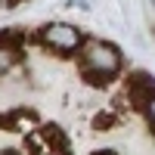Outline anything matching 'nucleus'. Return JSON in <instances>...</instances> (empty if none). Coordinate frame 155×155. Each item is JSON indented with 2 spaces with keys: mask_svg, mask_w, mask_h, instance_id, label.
Here are the masks:
<instances>
[{
  "mask_svg": "<svg viewBox=\"0 0 155 155\" xmlns=\"http://www.w3.org/2000/svg\"><path fill=\"white\" fill-rule=\"evenodd\" d=\"M143 112H146V121H149V127H152V130H155V96L146 102V106H143Z\"/></svg>",
  "mask_w": 155,
  "mask_h": 155,
  "instance_id": "423d86ee",
  "label": "nucleus"
},
{
  "mask_svg": "<svg viewBox=\"0 0 155 155\" xmlns=\"http://www.w3.org/2000/svg\"><path fill=\"white\" fill-rule=\"evenodd\" d=\"M0 155H25V152H22V149H12V146H6V149L0 152Z\"/></svg>",
  "mask_w": 155,
  "mask_h": 155,
  "instance_id": "0eeeda50",
  "label": "nucleus"
},
{
  "mask_svg": "<svg viewBox=\"0 0 155 155\" xmlns=\"http://www.w3.org/2000/svg\"><path fill=\"white\" fill-rule=\"evenodd\" d=\"M19 28H9L0 34V74H6L19 65Z\"/></svg>",
  "mask_w": 155,
  "mask_h": 155,
  "instance_id": "20e7f679",
  "label": "nucleus"
},
{
  "mask_svg": "<svg viewBox=\"0 0 155 155\" xmlns=\"http://www.w3.org/2000/svg\"><path fill=\"white\" fill-rule=\"evenodd\" d=\"M93 155H118V149H96Z\"/></svg>",
  "mask_w": 155,
  "mask_h": 155,
  "instance_id": "6e6552de",
  "label": "nucleus"
},
{
  "mask_svg": "<svg viewBox=\"0 0 155 155\" xmlns=\"http://www.w3.org/2000/svg\"><path fill=\"white\" fill-rule=\"evenodd\" d=\"M78 68H81V78L87 84L106 87V84H112L115 78L121 74L124 56H121V50L115 44L99 41V37H87L84 47L78 50Z\"/></svg>",
  "mask_w": 155,
  "mask_h": 155,
  "instance_id": "f257e3e1",
  "label": "nucleus"
},
{
  "mask_svg": "<svg viewBox=\"0 0 155 155\" xmlns=\"http://www.w3.org/2000/svg\"><path fill=\"white\" fill-rule=\"evenodd\" d=\"M115 121H118V118H115L112 112H99V115H96V130H102V127H112Z\"/></svg>",
  "mask_w": 155,
  "mask_h": 155,
  "instance_id": "39448f33",
  "label": "nucleus"
},
{
  "mask_svg": "<svg viewBox=\"0 0 155 155\" xmlns=\"http://www.w3.org/2000/svg\"><path fill=\"white\" fill-rule=\"evenodd\" d=\"M37 41H41L44 50L50 53H59V56H78V50L84 47V31L74 28L68 22H50L37 31Z\"/></svg>",
  "mask_w": 155,
  "mask_h": 155,
  "instance_id": "f03ea898",
  "label": "nucleus"
},
{
  "mask_svg": "<svg viewBox=\"0 0 155 155\" xmlns=\"http://www.w3.org/2000/svg\"><path fill=\"white\" fill-rule=\"evenodd\" d=\"M12 3H16V0H0V9H3V6H6V9H9V6H12Z\"/></svg>",
  "mask_w": 155,
  "mask_h": 155,
  "instance_id": "1a4fd4ad",
  "label": "nucleus"
},
{
  "mask_svg": "<svg viewBox=\"0 0 155 155\" xmlns=\"http://www.w3.org/2000/svg\"><path fill=\"white\" fill-rule=\"evenodd\" d=\"M127 96H130V102L137 109H143L146 102L155 96V78L146 74V71H134L130 78H127Z\"/></svg>",
  "mask_w": 155,
  "mask_h": 155,
  "instance_id": "7ed1b4c3",
  "label": "nucleus"
}]
</instances>
